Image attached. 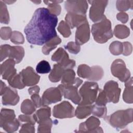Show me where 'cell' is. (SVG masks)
I'll return each instance as SVG.
<instances>
[{
    "instance_id": "7",
    "label": "cell",
    "mask_w": 133,
    "mask_h": 133,
    "mask_svg": "<svg viewBox=\"0 0 133 133\" xmlns=\"http://www.w3.org/2000/svg\"><path fill=\"white\" fill-rule=\"evenodd\" d=\"M111 71L112 75L122 82H126L130 77V72L127 69L124 61L122 59H116L113 62Z\"/></svg>"
},
{
    "instance_id": "36",
    "label": "cell",
    "mask_w": 133,
    "mask_h": 133,
    "mask_svg": "<svg viewBox=\"0 0 133 133\" xmlns=\"http://www.w3.org/2000/svg\"><path fill=\"white\" fill-rule=\"evenodd\" d=\"M57 29L60 33L65 38H67L71 35V28L65 21L62 20L60 21Z\"/></svg>"
},
{
    "instance_id": "41",
    "label": "cell",
    "mask_w": 133,
    "mask_h": 133,
    "mask_svg": "<svg viewBox=\"0 0 133 133\" xmlns=\"http://www.w3.org/2000/svg\"><path fill=\"white\" fill-rule=\"evenodd\" d=\"M10 39L11 42L15 44H22L24 42V36L22 34L16 31H14L12 32Z\"/></svg>"
},
{
    "instance_id": "45",
    "label": "cell",
    "mask_w": 133,
    "mask_h": 133,
    "mask_svg": "<svg viewBox=\"0 0 133 133\" xmlns=\"http://www.w3.org/2000/svg\"><path fill=\"white\" fill-rule=\"evenodd\" d=\"M34 125L28 123L26 124H22L19 132H35Z\"/></svg>"
},
{
    "instance_id": "20",
    "label": "cell",
    "mask_w": 133,
    "mask_h": 133,
    "mask_svg": "<svg viewBox=\"0 0 133 133\" xmlns=\"http://www.w3.org/2000/svg\"><path fill=\"white\" fill-rule=\"evenodd\" d=\"M65 69L59 64H55L54 65L52 70L50 71L49 75V79L52 82H59L62 76V75Z\"/></svg>"
},
{
    "instance_id": "48",
    "label": "cell",
    "mask_w": 133,
    "mask_h": 133,
    "mask_svg": "<svg viewBox=\"0 0 133 133\" xmlns=\"http://www.w3.org/2000/svg\"><path fill=\"white\" fill-rule=\"evenodd\" d=\"M122 43L123 45V51L122 53L123 55L126 56L130 55L131 54L132 50L131 44L128 42H125Z\"/></svg>"
},
{
    "instance_id": "43",
    "label": "cell",
    "mask_w": 133,
    "mask_h": 133,
    "mask_svg": "<svg viewBox=\"0 0 133 133\" xmlns=\"http://www.w3.org/2000/svg\"><path fill=\"white\" fill-rule=\"evenodd\" d=\"M99 91H100L99 95L98 97H97L96 100L95 101V104L100 106L105 105L108 102L107 98L103 92V90L100 89Z\"/></svg>"
},
{
    "instance_id": "46",
    "label": "cell",
    "mask_w": 133,
    "mask_h": 133,
    "mask_svg": "<svg viewBox=\"0 0 133 133\" xmlns=\"http://www.w3.org/2000/svg\"><path fill=\"white\" fill-rule=\"evenodd\" d=\"M18 119L21 122H25L31 123L33 125H34L36 123V121L35 120L34 115H20L18 117Z\"/></svg>"
},
{
    "instance_id": "27",
    "label": "cell",
    "mask_w": 133,
    "mask_h": 133,
    "mask_svg": "<svg viewBox=\"0 0 133 133\" xmlns=\"http://www.w3.org/2000/svg\"><path fill=\"white\" fill-rule=\"evenodd\" d=\"M0 116V125L16 118L15 111L13 110L8 109H2Z\"/></svg>"
},
{
    "instance_id": "42",
    "label": "cell",
    "mask_w": 133,
    "mask_h": 133,
    "mask_svg": "<svg viewBox=\"0 0 133 133\" xmlns=\"http://www.w3.org/2000/svg\"><path fill=\"white\" fill-rule=\"evenodd\" d=\"M64 47L70 53L75 55L78 54L81 50L80 45L76 44L74 42H69L66 45L64 46Z\"/></svg>"
},
{
    "instance_id": "50",
    "label": "cell",
    "mask_w": 133,
    "mask_h": 133,
    "mask_svg": "<svg viewBox=\"0 0 133 133\" xmlns=\"http://www.w3.org/2000/svg\"><path fill=\"white\" fill-rule=\"evenodd\" d=\"M39 87L38 86H35L29 88L28 91L30 95H32L33 94H38L39 91Z\"/></svg>"
},
{
    "instance_id": "49",
    "label": "cell",
    "mask_w": 133,
    "mask_h": 133,
    "mask_svg": "<svg viewBox=\"0 0 133 133\" xmlns=\"http://www.w3.org/2000/svg\"><path fill=\"white\" fill-rule=\"evenodd\" d=\"M116 18L117 20L123 23H126L128 20V16L125 12H121L117 14Z\"/></svg>"
},
{
    "instance_id": "2",
    "label": "cell",
    "mask_w": 133,
    "mask_h": 133,
    "mask_svg": "<svg viewBox=\"0 0 133 133\" xmlns=\"http://www.w3.org/2000/svg\"><path fill=\"white\" fill-rule=\"evenodd\" d=\"M91 33L96 42L100 44L106 43L113 36L111 21L104 16L100 21L92 25Z\"/></svg>"
},
{
    "instance_id": "25",
    "label": "cell",
    "mask_w": 133,
    "mask_h": 133,
    "mask_svg": "<svg viewBox=\"0 0 133 133\" xmlns=\"http://www.w3.org/2000/svg\"><path fill=\"white\" fill-rule=\"evenodd\" d=\"M92 105H79L74 112V115L79 119H83L91 113Z\"/></svg>"
},
{
    "instance_id": "28",
    "label": "cell",
    "mask_w": 133,
    "mask_h": 133,
    "mask_svg": "<svg viewBox=\"0 0 133 133\" xmlns=\"http://www.w3.org/2000/svg\"><path fill=\"white\" fill-rule=\"evenodd\" d=\"M36 110V107L33 101L28 99H25L21 105V112L28 115H31L33 114Z\"/></svg>"
},
{
    "instance_id": "1",
    "label": "cell",
    "mask_w": 133,
    "mask_h": 133,
    "mask_svg": "<svg viewBox=\"0 0 133 133\" xmlns=\"http://www.w3.org/2000/svg\"><path fill=\"white\" fill-rule=\"evenodd\" d=\"M57 23V17L47 8H38L24 28L26 40L31 44L43 45L57 36L55 30Z\"/></svg>"
},
{
    "instance_id": "38",
    "label": "cell",
    "mask_w": 133,
    "mask_h": 133,
    "mask_svg": "<svg viewBox=\"0 0 133 133\" xmlns=\"http://www.w3.org/2000/svg\"><path fill=\"white\" fill-rule=\"evenodd\" d=\"M109 50L113 55H119L123 53V45L119 41H114L109 46Z\"/></svg>"
},
{
    "instance_id": "24",
    "label": "cell",
    "mask_w": 133,
    "mask_h": 133,
    "mask_svg": "<svg viewBox=\"0 0 133 133\" xmlns=\"http://www.w3.org/2000/svg\"><path fill=\"white\" fill-rule=\"evenodd\" d=\"M75 73L72 69H66L61 77V83L63 85L73 84L76 82Z\"/></svg>"
},
{
    "instance_id": "19",
    "label": "cell",
    "mask_w": 133,
    "mask_h": 133,
    "mask_svg": "<svg viewBox=\"0 0 133 133\" xmlns=\"http://www.w3.org/2000/svg\"><path fill=\"white\" fill-rule=\"evenodd\" d=\"M65 22L70 28L78 27L83 22L87 21L86 15H79L71 12H68L65 17Z\"/></svg>"
},
{
    "instance_id": "10",
    "label": "cell",
    "mask_w": 133,
    "mask_h": 133,
    "mask_svg": "<svg viewBox=\"0 0 133 133\" xmlns=\"http://www.w3.org/2000/svg\"><path fill=\"white\" fill-rule=\"evenodd\" d=\"M103 91L108 102L116 103L118 102L121 89L118 87L116 82L114 81L107 82L104 86Z\"/></svg>"
},
{
    "instance_id": "5",
    "label": "cell",
    "mask_w": 133,
    "mask_h": 133,
    "mask_svg": "<svg viewBox=\"0 0 133 133\" xmlns=\"http://www.w3.org/2000/svg\"><path fill=\"white\" fill-rule=\"evenodd\" d=\"M83 81L79 78H76V82L73 84H60L58 87L61 90L64 98L71 100L74 103L79 104L82 98L78 91V87L82 84Z\"/></svg>"
},
{
    "instance_id": "3",
    "label": "cell",
    "mask_w": 133,
    "mask_h": 133,
    "mask_svg": "<svg viewBox=\"0 0 133 133\" xmlns=\"http://www.w3.org/2000/svg\"><path fill=\"white\" fill-rule=\"evenodd\" d=\"M132 111L131 108L118 110L108 116H105L104 119L115 128H124L132 122Z\"/></svg>"
},
{
    "instance_id": "37",
    "label": "cell",
    "mask_w": 133,
    "mask_h": 133,
    "mask_svg": "<svg viewBox=\"0 0 133 133\" xmlns=\"http://www.w3.org/2000/svg\"><path fill=\"white\" fill-rule=\"evenodd\" d=\"M52 125V121L50 118L43 121L39 123L38 132H50Z\"/></svg>"
},
{
    "instance_id": "4",
    "label": "cell",
    "mask_w": 133,
    "mask_h": 133,
    "mask_svg": "<svg viewBox=\"0 0 133 133\" xmlns=\"http://www.w3.org/2000/svg\"><path fill=\"white\" fill-rule=\"evenodd\" d=\"M99 90V86L97 83L94 82H85L78 91L82 98L78 105H92L96 100Z\"/></svg>"
},
{
    "instance_id": "21",
    "label": "cell",
    "mask_w": 133,
    "mask_h": 133,
    "mask_svg": "<svg viewBox=\"0 0 133 133\" xmlns=\"http://www.w3.org/2000/svg\"><path fill=\"white\" fill-rule=\"evenodd\" d=\"M125 88L123 94V99L124 101L128 103H132L133 102L132 96V77L129 78L125 82Z\"/></svg>"
},
{
    "instance_id": "13",
    "label": "cell",
    "mask_w": 133,
    "mask_h": 133,
    "mask_svg": "<svg viewBox=\"0 0 133 133\" xmlns=\"http://www.w3.org/2000/svg\"><path fill=\"white\" fill-rule=\"evenodd\" d=\"M100 122L95 116H90L85 122L80 124L78 132H103L99 126Z\"/></svg>"
},
{
    "instance_id": "16",
    "label": "cell",
    "mask_w": 133,
    "mask_h": 133,
    "mask_svg": "<svg viewBox=\"0 0 133 133\" xmlns=\"http://www.w3.org/2000/svg\"><path fill=\"white\" fill-rule=\"evenodd\" d=\"M90 38V29L88 21L77 27L75 33V43L81 45L87 42Z\"/></svg>"
},
{
    "instance_id": "52",
    "label": "cell",
    "mask_w": 133,
    "mask_h": 133,
    "mask_svg": "<svg viewBox=\"0 0 133 133\" xmlns=\"http://www.w3.org/2000/svg\"><path fill=\"white\" fill-rule=\"evenodd\" d=\"M4 3H7V4H10L11 3H13L14 2H13V1H3Z\"/></svg>"
},
{
    "instance_id": "6",
    "label": "cell",
    "mask_w": 133,
    "mask_h": 133,
    "mask_svg": "<svg viewBox=\"0 0 133 133\" xmlns=\"http://www.w3.org/2000/svg\"><path fill=\"white\" fill-rule=\"evenodd\" d=\"M1 61H2L7 57L12 59L16 63H19L22 60L24 56V50L21 46H11L5 44L1 46L0 49Z\"/></svg>"
},
{
    "instance_id": "9",
    "label": "cell",
    "mask_w": 133,
    "mask_h": 133,
    "mask_svg": "<svg viewBox=\"0 0 133 133\" xmlns=\"http://www.w3.org/2000/svg\"><path fill=\"white\" fill-rule=\"evenodd\" d=\"M74 107L66 101L55 105L52 110L53 116L58 118H72L74 116Z\"/></svg>"
},
{
    "instance_id": "32",
    "label": "cell",
    "mask_w": 133,
    "mask_h": 133,
    "mask_svg": "<svg viewBox=\"0 0 133 133\" xmlns=\"http://www.w3.org/2000/svg\"><path fill=\"white\" fill-rule=\"evenodd\" d=\"M77 74L82 78L89 79L91 75V68L85 64H81L77 68Z\"/></svg>"
},
{
    "instance_id": "53",
    "label": "cell",
    "mask_w": 133,
    "mask_h": 133,
    "mask_svg": "<svg viewBox=\"0 0 133 133\" xmlns=\"http://www.w3.org/2000/svg\"><path fill=\"white\" fill-rule=\"evenodd\" d=\"M33 3H36V4H38V3H40L41 2V1H39V2H35V1H33Z\"/></svg>"
},
{
    "instance_id": "33",
    "label": "cell",
    "mask_w": 133,
    "mask_h": 133,
    "mask_svg": "<svg viewBox=\"0 0 133 133\" xmlns=\"http://www.w3.org/2000/svg\"><path fill=\"white\" fill-rule=\"evenodd\" d=\"M0 21L2 23L8 24L9 16L6 4L3 1H0Z\"/></svg>"
},
{
    "instance_id": "17",
    "label": "cell",
    "mask_w": 133,
    "mask_h": 133,
    "mask_svg": "<svg viewBox=\"0 0 133 133\" xmlns=\"http://www.w3.org/2000/svg\"><path fill=\"white\" fill-rule=\"evenodd\" d=\"M19 101L17 91L10 87H6L2 95V103L5 105H15Z\"/></svg>"
},
{
    "instance_id": "11",
    "label": "cell",
    "mask_w": 133,
    "mask_h": 133,
    "mask_svg": "<svg viewBox=\"0 0 133 133\" xmlns=\"http://www.w3.org/2000/svg\"><path fill=\"white\" fill-rule=\"evenodd\" d=\"M51 60L57 62L65 70L73 69L75 65V61L70 59L68 53L61 47L59 48L51 56Z\"/></svg>"
},
{
    "instance_id": "44",
    "label": "cell",
    "mask_w": 133,
    "mask_h": 133,
    "mask_svg": "<svg viewBox=\"0 0 133 133\" xmlns=\"http://www.w3.org/2000/svg\"><path fill=\"white\" fill-rule=\"evenodd\" d=\"M11 29L10 27L5 26L1 29V37L4 40H7L10 38L12 34Z\"/></svg>"
},
{
    "instance_id": "40",
    "label": "cell",
    "mask_w": 133,
    "mask_h": 133,
    "mask_svg": "<svg viewBox=\"0 0 133 133\" xmlns=\"http://www.w3.org/2000/svg\"><path fill=\"white\" fill-rule=\"evenodd\" d=\"M133 1H117L116 2V8L118 10L123 12L126 11L130 8H132Z\"/></svg>"
},
{
    "instance_id": "14",
    "label": "cell",
    "mask_w": 133,
    "mask_h": 133,
    "mask_svg": "<svg viewBox=\"0 0 133 133\" xmlns=\"http://www.w3.org/2000/svg\"><path fill=\"white\" fill-rule=\"evenodd\" d=\"M88 7L86 1H66L64 4L65 9L68 12L79 15H86Z\"/></svg>"
},
{
    "instance_id": "15",
    "label": "cell",
    "mask_w": 133,
    "mask_h": 133,
    "mask_svg": "<svg viewBox=\"0 0 133 133\" xmlns=\"http://www.w3.org/2000/svg\"><path fill=\"white\" fill-rule=\"evenodd\" d=\"M20 74L25 86H34L38 83L40 79V76L34 71L32 67L29 66L23 69Z\"/></svg>"
},
{
    "instance_id": "34",
    "label": "cell",
    "mask_w": 133,
    "mask_h": 133,
    "mask_svg": "<svg viewBox=\"0 0 133 133\" xmlns=\"http://www.w3.org/2000/svg\"><path fill=\"white\" fill-rule=\"evenodd\" d=\"M91 68V75L89 79L90 81H97L102 78L103 76L104 72L102 68L98 65L92 66Z\"/></svg>"
},
{
    "instance_id": "8",
    "label": "cell",
    "mask_w": 133,
    "mask_h": 133,
    "mask_svg": "<svg viewBox=\"0 0 133 133\" xmlns=\"http://www.w3.org/2000/svg\"><path fill=\"white\" fill-rule=\"evenodd\" d=\"M91 5L89 10V18L94 22L100 21L104 16V11L107 6L108 1H89Z\"/></svg>"
},
{
    "instance_id": "47",
    "label": "cell",
    "mask_w": 133,
    "mask_h": 133,
    "mask_svg": "<svg viewBox=\"0 0 133 133\" xmlns=\"http://www.w3.org/2000/svg\"><path fill=\"white\" fill-rule=\"evenodd\" d=\"M31 98L32 101L35 104L36 108H40L42 105V98L39 96L38 94H33L31 95Z\"/></svg>"
},
{
    "instance_id": "31",
    "label": "cell",
    "mask_w": 133,
    "mask_h": 133,
    "mask_svg": "<svg viewBox=\"0 0 133 133\" xmlns=\"http://www.w3.org/2000/svg\"><path fill=\"white\" fill-rule=\"evenodd\" d=\"M19 120L15 118L14 120L3 123L1 127L7 132H12L17 131L20 126Z\"/></svg>"
},
{
    "instance_id": "26",
    "label": "cell",
    "mask_w": 133,
    "mask_h": 133,
    "mask_svg": "<svg viewBox=\"0 0 133 133\" xmlns=\"http://www.w3.org/2000/svg\"><path fill=\"white\" fill-rule=\"evenodd\" d=\"M115 36L119 39L127 38L130 34L129 29L126 25L123 24L117 25L114 29Z\"/></svg>"
},
{
    "instance_id": "35",
    "label": "cell",
    "mask_w": 133,
    "mask_h": 133,
    "mask_svg": "<svg viewBox=\"0 0 133 133\" xmlns=\"http://www.w3.org/2000/svg\"><path fill=\"white\" fill-rule=\"evenodd\" d=\"M107 110L105 105L100 106L96 104L92 105L91 113L96 116L100 118H104L106 116Z\"/></svg>"
},
{
    "instance_id": "23",
    "label": "cell",
    "mask_w": 133,
    "mask_h": 133,
    "mask_svg": "<svg viewBox=\"0 0 133 133\" xmlns=\"http://www.w3.org/2000/svg\"><path fill=\"white\" fill-rule=\"evenodd\" d=\"M61 42V39L57 35L54 37L45 44L42 48V52L44 55H48L49 52L53 49L56 48L57 46L60 44Z\"/></svg>"
},
{
    "instance_id": "22",
    "label": "cell",
    "mask_w": 133,
    "mask_h": 133,
    "mask_svg": "<svg viewBox=\"0 0 133 133\" xmlns=\"http://www.w3.org/2000/svg\"><path fill=\"white\" fill-rule=\"evenodd\" d=\"M51 115V110L49 107H44L38 109L35 114H33L36 123L39 124L41 122L50 118Z\"/></svg>"
},
{
    "instance_id": "51",
    "label": "cell",
    "mask_w": 133,
    "mask_h": 133,
    "mask_svg": "<svg viewBox=\"0 0 133 133\" xmlns=\"http://www.w3.org/2000/svg\"><path fill=\"white\" fill-rule=\"evenodd\" d=\"M6 85H5V83L3 82L2 81H1V95L2 96L3 94H4V90L6 88Z\"/></svg>"
},
{
    "instance_id": "18",
    "label": "cell",
    "mask_w": 133,
    "mask_h": 133,
    "mask_svg": "<svg viewBox=\"0 0 133 133\" xmlns=\"http://www.w3.org/2000/svg\"><path fill=\"white\" fill-rule=\"evenodd\" d=\"M15 64V60L9 58L1 64V73L3 79L8 80L17 74Z\"/></svg>"
},
{
    "instance_id": "39",
    "label": "cell",
    "mask_w": 133,
    "mask_h": 133,
    "mask_svg": "<svg viewBox=\"0 0 133 133\" xmlns=\"http://www.w3.org/2000/svg\"><path fill=\"white\" fill-rule=\"evenodd\" d=\"M36 71L38 73L40 74L48 73L51 71V67L48 61L42 60L37 64Z\"/></svg>"
},
{
    "instance_id": "30",
    "label": "cell",
    "mask_w": 133,
    "mask_h": 133,
    "mask_svg": "<svg viewBox=\"0 0 133 133\" xmlns=\"http://www.w3.org/2000/svg\"><path fill=\"white\" fill-rule=\"evenodd\" d=\"M63 1H44V2L48 5L47 9L50 12L55 16L59 15L61 12V6L59 5V3L62 2Z\"/></svg>"
},
{
    "instance_id": "29",
    "label": "cell",
    "mask_w": 133,
    "mask_h": 133,
    "mask_svg": "<svg viewBox=\"0 0 133 133\" xmlns=\"http://www.w3.org/2000/svg\"><path fill=\"white\" fill-rule=\"evenodd\" d=\"M7 81L9 85L14 88L21 89H23L25 86L23 82L22 77L20 73L18 74H15Z\"/></svg>"
},
{
    "instance_id": "12",
    "label": "cell",
    "mask_w": 133,
    "mask_h": 133,
    "mask_svg": "<svg viewBox=\"0 0 133 133\" xmlns=\"http://www.w3.org/2000/svg\"><path fill=\"white\" fill-rule=\"evenodd\" d=\"M62 94L58 87H50L46 89L43 94L42 100L43 107L58 102L61 100Z\"/></svg>"
}]
</instances>
